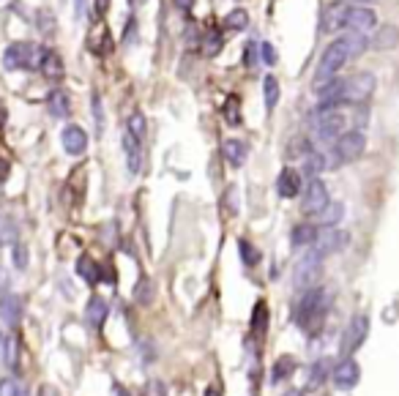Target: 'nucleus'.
<instances>
[{"label":"nucleus","mask_w":399,"mask_h":396,"mask_svg":"<svg viewBox=\"0 0 399 396\" xmlns=\"http://www.w3.org/2000/svg\"><path fill=\"white\" fill-rule=\"evenodd\" d=\"M326 312H328V293L323 287H312L304 293V298L295 306V323L301 331H312L326 317Z\"/></svg>","instance_id":"1"},{"label":"nucleus","mask_w":399,"mask_h":396,"mask_svg":"<svg viewBox=\"0 0 399 396\" xmlns=\"http://www.w3.org/2000/svg\"><path fill=\"white\" fill-rule=\"evenodd\" d=\"M353 3H375V0H353Z\"/></svg>","instance_id":"55"},{"label":"nucleus","mask_w":399,"mask_h":396,"mask_svg":"<svg viewBox=\"0 0 399 396\" xmlns=\"http://www.w3.org/2000/svg\"><path fill=\"white\" fill-rule=\"evenodd\" d=\"M19 298L16 295H0V317H3V323L5 325H16L19 323Z\"/></svg>","instance_id":"21"},{"label":"nucleus","mask_w":399,"mask_h":396,"mask_svg":"<svg viewBox=\"0 0 399 396\" xmlns=\"http://www.w3.org/2000/svg\"><path fill=\"white\" fill-rule=\"evenodd\" d=\"M263 99H265V107H268V110H274L276 101H279V82H276V77H271V74L263 79Z\"/></svg>","instance_id":"34"},{"label":"nucleus","mask_w":399,"mask_h":396,"mask_svg":"<svg viewBox=\"0 0 399 396\" xmlns=\"http://www.w3.org/2000/svg\"><path fill=\"white\" fill-rule=\"evenodd\" d=\"M367 334H370V317H367V314H356V317L348 323L345 334H342L339 353H342L345 358H350V356H353V353H356L361 345H364Z\"/></svg>","instance_id":"6"},{"label":"nucleus","mask_w":399,"mask_h":396,"mask_svg":"<svg viewBox=\"0 0 399 396\" xmlns=\"http://www.w3.org/2000/svg\"><path fill=\"white\" fill-rule=\"evenodd\" d=\"M60 143H63V151H66L69 156H80V153L88 151V134H85L82 126H74V123H69V126L60 132Z\"/></svg>","instance_id":"13"},{"label":"nucleus","mask_w":399,"mask_h":396,"mask_svg":"<svg viewBox=\"0 0 399 396\" xmlns=\"http://www.w3.org/2000/svg\"><path fill=\"white\" fill-rule=\"evenodd\" d=\"M173 3H176V5L181 8V11H189V8L195 5V0H173Z\"/></svg>","instance_id":"50"},{"label":"nucleus","mask_w":399,"mask_h":396,"mask_svg":"<svg viewBox=\"0 0 399 396\" xmlns=\"http://www.w3.org/2000/svg\"><path fill=\"white\" fill-rule=\"evenodd\" d=\"M107 314H110V306H107L104 298H90L85 304V320H88L90 328H101L104 320H107Z\"/></svg>","instance_id":"17"},{"label":"nucleus","mask_w":399,"mask_h":396,"mask_svg":"<svg viewBox=\"0 0 399 396\" xmlns=\"http://www.w3.org/2000/svg\"><path fill=\"white\" fill-rule=\"evenodd\" d=\"M38 71H41L44 77H49V79H60V77H63V60H60V55L52 52V49H47V55H44Z\"/></svg>","instance_id":"23"},{"label":"nucleus","mask_w":399,"mask_h":396,"mask_svg":"<svg viewBox=\"0 0 399 396\" xmlns=\"http://www.w3.org/2000/svg\"><path fill=\"white\" fill-rule=\"evenodd\" d=\"M107 11V0H99V14H104Z\"/></svg>","instance_id":"53"},{"label":"nucleus","mask_w":399,"mask_h":396,"mask_svg":"<svg viewBox=\"0 0 399 396\" xmlns=\"http://www.w3.org/2000/svg\"><path fill=\"white\" fill-rule=\"evenodd\" d=\"M0 353H3V364H5L11 372H16V367H19V342H16L14 336H8V339L3 342V347H0Z\"/></svg>","instance_id":"29"},{"label":"nucleus","mask_w":399,"mask_h":396,"mask_svg":"<svg viewBox=\"0 0 399 396\" xmlns=\"http://www.w3.org/2000/svg\"><path fill=\"white\" fill-rule=\"evenodd\" d=\"M77 276H80V279H85L88 284H99L101 273H99V265H96V260H90L88 254H82V257L77 260Z\"/></svg>","instance_id":"24"},{"label":"nucleus","mask_w":399,"mask_h":396,"mask_svg":"<svg viewBox=\"0 0 399 396\" xmlns=\"http://www.w3.org/2000/svg\"><path fill=\"white\" fill-rule=\"evenodd\" d=\"M38 396H58V391H55L52 386H41V388H38Z\"/></svg>","instance_id":"51"},{"label":"nucleus","mask_w":399,"mask_h":396,"mask_svg":"<svg viewBox=\"0 0 399 396\" xmlns=\"http://www.w3.org/2000/svg\"><path fill=\"white\" fill-rule=\"evenodd\" d=\"M85 3H88V0H74V16H77V19L85 16Z\"/></svg>","instance_id":"48"},{"label":"nucleus","mask_w":399,"mask_h":396,"mask_svg":"<svg viewBox=\"0 0 399 396\" xmlns=\"http://www.w3.org/2000/svg\"><path fill=\"white\" fill-rule=\"evenodd\" d=\"M90 104H93V118H96V126L101 129V126H104V115H101V99H99V93H93Z\"/></svg>","instance_id":"44"},{"label":"nucleus","mask_w":399,"mask_h":396,"mask_svg":"<svg viewBox=\"0 0 399 396\" xmlns=\"http://www.w3.org/2000/svg\"><path fill=\"white\" fill-rule=\"evenodd\" d=\"M364 148H367V137H364V132H345L337 143H334V156L339 159V162H356L361 153H364Z\"/></svg>","instance_id":"7"},{"label":"nucleus","mask_w":399,"mask_h":396,"mask_svg":"<svg viewBox=\"0 0 399 396\" xmlns=\"http://www.w3.org/2000/svg\"><path fill=\"white\" fill-rule=\"evenodd\" d=\"M348 11H350V8H348L342 0L328 3L326 11H323V33H337L339 27H345V22H348Z\"/></svg>","instance_id":"14"},{"label":"nucleus","mask_w":399,"mask_h":396,"mask_svg":"<svg viewBox=\"0 0 399 396\" xmlns=\"http://www.w3.org/2000/svg\"><path fill=\"white\" fill-rule=\"evenodd\" d=\"M221 44H224L221 33H219V30H208L205 38H202V55H205V58L219 55V52H221Z\"/></svg>","instance_id":"33"},{"label":"nucleus","mask_w":399,"mask_h":396,"mask_svg":"<svg viewBox=\"0 0 399 396\" xmlns=\"http://www.w3.org/2000/svg\"><path fill=\"white\" fill-rule=\"evenodd\" d=\"M221 153H224V159H227L230 167H243V162H246V143H241L235 137L232 140H224Z\"/></svg>","instance_id":"19"},{"label":"nucleus","mask_w":399,"mask_h":396,"mask_svg":"<svg viewBox=\"0 0 399 396\" xmlns=\"http://www.w3.org/2000/svg\"><path fill=\"white\" fill-rule=\"evenodd\" d=\"M375 74L370 71H359L350 79H345V93H342V104H364L372 93H375Z\"/></svg>","instance_id":"5"},{"label":"nucleus","mask_w":399,"mask_h":396,"mask_svg":"<svg viewBox=\"0 0 399 396\" xmlns=\"http://www.w3.org/2000/svg\"><path fill=\"white\" fill-rule=\"evenodd\" d=\"M350 58H348V49H345V44L337 38L334 44H328L326 47V52H323V58H320V63H317V74H315V85L320 88L323 82H331V79H337V71L348 63Z\"/></svg>","instance_id":"2"},{"label":"nucleus","mask_w":399,"mask_h":396,"mask_svg":"<svg viewBox=\"0 0 399 396\" xmlns=\"http://www.w3.org/2000/svg\"><path fill=\"white\" fill-rule=\"evenodd\" d=\"M345 243H348V232H342V230H334V227H328V230H323V232L317 235V240L312 243V251H317L320 257H328V254L339 251V249H342Z\"/></svg>","instance_id":"10"},{"label":"nucleus","mask_w":399,"mask_h":396,"mask_svg":"<svg viewBox=\"0 0 399 396\" xmlns=\"http://www.w3.org/2000/svg\"><path fill=\"white\" fill-rule=\"evenodd\" d=\"M282 396H304V391H298V388H293V391H285Z\"/></svg>","instance_id":"52"},{"label":"nucleus","mask_w":399,"mask_h":396,"mask_svg":"<svg viewBox=\"0 0 399 396\" xmlns=\"http://www.w3.org/2000/svg\"><path fill=\"white\" fill-rule=\"evenodd\" d=\"M276 192H279V197L285 199L298 197L301 195V173L293 170V167H285L279 173V178H276Z\"/></svg>","instance_id":"15"},{"label":"nucleus","mask_w":399,"mask_h":396,"mask_svg":"<svg viewBox=\"0 0 399 396\" xmlns=\"http://www.w3.org/2000/svg\"><path fill=\"white\" fill-rule=\"evenodd\" d=\"M328 202H331V197H328L326 184L317 181V178H312L309 186H306V192H304V202H301L304 213H309V216H320V213L326 210Z\"/></svg>","instance_id":"9"},{"label":"nucleus","mask_w":399,"mask_h":396,"mask_svg":"<svg viewBox=\"0 0 399 396\" xmlns=\"http://www.w3.org/2000/svg\"><path fill=\"white\" fill-rule=\"evenodd\" d=\"M16 394H19V386H16L11 378L0 380V396H16Z\"/></svg>","instance_id":"43"},{"label":"nucleus","mask_w":399,"mask_h":396,"mask_svg":"<svg viewBox=\"0 0 399 396\" xmlns=\"http://www.w3.org/2000/svg\"><path fill=\"white\" fill-rule=\"evenodd\" d=\"M326 167H328V162H326V156H323V153L312 151V153H306V156H304V173H306L309 178H317Z\"/></svg>","instance_id":"30"},{"label":"nucleus","mask_w":399,"mask_h":396,"mask_svg":"<svg viewBox=\"0 0 399 396\" xmlns=\"http://www.w3.org/2000/svg\"><path fill=\"white\" fill-rule=\"evenodd\" d=\"M36 27H38L41 36L52 38L55 30H58V19H55V14H52L49 8H38V11H36Z\"/></svg>","instance_id":"26"},{"label":"nucleus","mask_w":399,"mask_h":396,"mask_svg":"<svg viewBox=\"0 0 399 396\" xmlns=\"http://www.w3.org/2000/svg\"><path fill=\"white\" fill-rule=\"evenodd\" d=\"M47 107H49V115H52V118H69V115H71V101H69L66 90H60V88L49 93Z\"/></svg>","instance_id":"20"},{"label":"nucleus","mask_w":399,"mask_h":396,"mask_svg":"<svg viewBox=\"0 0 399 396\" xmlns=\"http://www.w3.org/2000/svg\"><path fill=\"white\" fill-rule=\"evenodd\" d=\"M342 216H345V205H342V202H328L326 210H323L317 219H320V224L328 230V227H337V224L342 221Z\"/></svg>","instance_id":"28"},{"label":"nucleus","mask_w":399,"mask_h":396,"mask_svg":"<svg viewBox=\"0 0 399 396\" xmlns=\"http://www.w3.org/2000/svg\"><path fill=\"white\" fill-rule=\"evenodd\" d=\"M397 44H399V30L394 25H380V27L375 30V36H372V47L380 49V52L394 49Z\"/></svg>","instance_id":"18"},{"label":"nucleus","mask_w":399,"mask_h":396,"mask_svg":"<svg viewBox=\"0 0 399 396\" xmlns=\"http://www.w3.org/2000/svg\"><path fill=\"white\" fill-rule=\"evenodd\" d=\"M235 195H238V189H235V186H230V189H227V210H230V213H238V202H235Z\"/></svg>","instance_id":"45"},{"label":"nucleus","mask_w":399,"mask_h":396,"mask_svg":"<svg viewBox=\"0 0 399 396\" xmlns=\"http://www.w3.org/2000/svg\"><path fill=\"white\" fill-rule=\"evenodd\" d=\"M339 41L345 44V49H348V58H359V55L367 49V44H370V41H367V36H361V33H353V30H350V33H345Z\"/></svg>","instance_id":"27"},{"label":"nucleus","mask_w":399,"mask_h":396,"mask_svg":"<svg viewBox=\"0 0 399 396\" xmlns=\"http://www.w3.org/2000/svg\"><path fill=\"white\" fill-rule=\"evenodd\" d=\"M260 55H263L265 66H274V63H276V49H274V44L263 41V44H260Z\"/></svg>","instance_id":"42"},{"label":"nucleus","mask_w":399,"mask_h":396,"mask_svg":"<svg viewBox=\"0 0 399 396\" xmlns=\"http://www.w3.org/2000/svg\"><path fill=\"white\" fill-rule=\"evenodd\" d=\"M328 369H331V361H328V358L317 361V364L312 367V372H309V388H317V386H323V380L328 378Z\"/></svg>","instance_id":"36"},{"label":"nucleus","mask_w":399,"mask_h":396,"mask_svg":"<svg viewBox=\"0 0 399 396\" xmlns=\"http://www.w3.org/2000/svg\"><path fill=\"white\" fill-rule=\"evenodd\" d=\"M227 121H230V123H238V121H241V115H235V99L227 101Z\"/></svg>","instance_id":"47"},{"label":"nucleus","mask_w":399,"mask_h":396,"mask_svg":"<svg viewBox=\"0 0 399 396\" xmlns=\"http://www.w3.org/2000/svg\"><path fill=\"white\" fill-rule=\"evenodd\" d=\"M134 301L140 304V306H148L151 301H154V284H151V279H140L137 282V290H134Z\"/></svg>","instance_id":"37"},{"label":"nucleus","mask_w":399,"mask_h":396,"mask_svg":"<svg viewBox=\"0 0 399 396\" xmlns=\"http://www.w3.org/2000/svg\"><path fill=\"white\" fill-rule=\"evenodd\" d=\"M16 238V227H14V221L5 216V219H0V240L3 243H11Z\"/></svg>","instance_id":"41"},{"label":"nucleus","mask_w":399,"mask_h":396,"mask_svg":"<svg viewBox=\"0 0 399 396\" xmlns=\"http://www.w3.org/2000/svg\"><path fill=\"white\" fill-rule=\"evenodd\" d=\"M317 227L315 224H298L295 230H293V235H290V243L295 246V249H301V246H309L312 249V243L317 240Z\"/></svg>","instance_id":"22"},{"label":"nucleus","mask_w":399,"mask_h":396,"mask_svg":"<svg viewBox=\"0 0 399 396\" xmlns=\"http://www.w3.org/2000/svg\"><path fill=\"white\" fill-rule=\"evenodd\" d=\"M331 380H334V386H337L339 391H350V388H356L359 380H361V367H359V361H353V358H342V361L331 369Z\"/></svg>","instance_id":"8"},{"label":"nucleus","mask_w":399,"mask_h":396,"mask_svg":"<svg viewBox=\"0 0 399 396\" xmlns=\"http://www.w3.org/2000/svg\"><path fill=\"white\" fill-rule=\"evenodd\" d=\"M345 27H350L353 33H370L372 27H378V16H375V11L372 8H367V5H353L350 11H348V22H345Z\"/></svg>","instance_id":"11"},{"label":"nucleus","mask_w":399,"mask_h":396,"mask_svg":"<svg viewBox=\"0 0 399 396\" xmlns=\"http://www.w3.org/2000/svg\"><path fill=\"white\" fill-rule=\"evenodd\" d=\"M238 254H241V262L246 268H252V265L260 262V249L252 240H246V238H238Z\"/></svg>","instance_id":"31"},{"label":"nucleus","mask_w":399,"mask_h":396,"mask_svg":"<svg viewBox=\"0 0 399 396\" xmlns=\"http://www.w3.org/2000/svg\"><path fill=\"white\" fill-rule=\"evenodd\" d=\"M126 132L134 134V137L143 143V137H145V132H148L145 115H143V112H132V115H129V123H126Z\"/></svg>","instance_id":"35"},{"label":"nucleus","mask_w":399,"mask_h":396,"mask_svg":"<svg viewBox=\"0 0 399 396\" xmlns=\"http://www.w3.org/2000/svg\"><path fill=\"white\" fill-rule=\"evenodd\" d=\"M224 25L232 27V30H243V27L249 25V14H246L243 8H232V11L224 16Z\"/></svg>","instance_id":"38"},{"label":"nucleus","mask_w":399,"mask_h":396,"mask_svg":"<svg viewBox=\"0 0 399 396\" xmlns=\"http://www.w3.org/2000/svg\"><path fill=\"white\" fill-rule=\"evenodd\" d=\"M312 126H315V134L317 140H339L345 132V115L339 112V107H320L312 118Z\"/></svg>","instance_id":"3"},{"label":"nucleus","mask_w":399,"mask_h":396,"mask_svg":"<svg viewBox=\"0 0 399 396\" xmlns=\"http://www.w3.org/2000/svg\"><path fill=\"white\" fill-rule=\"evenodd\" d=\"M320 273H323V257L317 254V251H306L298 262H295V268H293V284L298 287V290H312L317 282H320Z\"/></svg>","instance_id":"4"},{"label":"nucleus","mask_w":399,"mask_h":396,"mask_svg":"<svg viewBox=\"0 0 399 396\" xmlns=\"http://www.w3.org/2000/svg\"><path fill=\"white\" fill-rule=\"evenodd\" d=\"M16 396H27V394H25V391H22V388H19V394H16Z\"/></svg>","instance_id":"56"},{"label":"nucleus","mask_w":399,"mask_h":396,"mask_svg":"<svg viewBox=\"0 0 399 396\" xmlns=\"http://www.w3.org/2000/svg\"><path fill=\"white\" fill-rule=\"evenodd\" d=\"M205 396H219V388H216V386H210V388H208V394Z\"/></svg>","instance_id":"54"},{"label":"nucleus","mask_w":399,"mask_h":396,"mask_svg":"<svg viewBox=\"0 0 399 396\" xmlns=\"http://www.w3.org/2000/svg\"><path fill=\"white\" fill-rule=\"evenodd\" d=\"M30 60H33V44H27V41H14V44L5 49V55H3V63H5V69H11V71H16V69H30Z\"/></svg>","instance_id":"12"},{"label":"nucleus","mask_w":399,"mask_h":396,"mask_svg":"<svg viewBox=\"0 0 399 396\" xmlns=\"http://www.w3.org/2000/svg\"><path fill=\"white\" fill-rule=\"evenodd\" d=\"M293 372H295V358H293V356H282V358L274 364L271 380H274V383H282V380H287Z\"/></svg>","instance_id":"32"},{"label":"nucleus","mask_w":399,"mask_h":396,"mask_svg":"<svg viewBox=\"0 0 399 396\" xmlns=\"http://www.w3.org/2000/svg\"><path fill=\"white\" fill-rule=\"evenodd\" d=\"M254 55H257V44H249L246 47V63L249 66H254Z\"/></svg>","instance_id":"49"},{"label":"nucleus","mask_w":399,"mask_h":396,"mask_svg":"<svg viewBox=\"0 0 399 396\" xmlns=\"http://www.w3.org/2000/svg\"><path fill=\"white\" fill-rule=\"evenodd\" d=\"M90 47H93V52H99V55H104V52H110L112 49V44H110V33L101 27V30H96L93 33V38H90Z\"/></svg>","instance_id":"39"},{"label":"nucleus","mask_w":399,"mask_h":396,"mask_svg":"<svg viewBox=\"0 0 399 396\" xmlns=\"http://www.w3.org/2000/svg\"><path fill=\"white\" fill-rule=\"evenodd\" d=\"M11 257H14V268H19V271L27 268V246L25 243H14L11 246Z\"/></svg>","instance_id":"40"},{"label":"nucleus","mask_w":399,"mask_h":396,"mask_svg":"<svg viewBox=\"0 0 399 396\" xmlns=\"http://www.w3.org/2000/svg\"><path fill=\"white\" fill-rule=\"evenodd\" d=\"M123 151H126V170L132 175H140L143 170V148H140V140L134 134H123Z\"/></svg>","instance_id":"16"},{"label":"nucleus","mask_w":399,"mask_h":396,"mask_svg":"<svg viewBox=\"0 0 399 396\" xmlns=\"http://www.w3.org/2000/svg\"><path fill=\"white\" fill-rule=\"evenodd\" d=\"M265 331H268V306H265V301H257L252 309V334L265 336Z\"/></svg>","instance_id":"25"},{"label":"nucleus","mask_w":399,"mask_h":396,"mask_svg":"<svg viewBox=\"0 0 399 396\" xmlns=\"http://www.w3.org/2000/svg\"><path fill=\"white\" fill-rule=\"evenodd\" d=\"M151 391H154V396H167L165 394V383H162V380H151V383H148V394H151Z\"/></svg>","instance_id":"46"}]
</instances>
